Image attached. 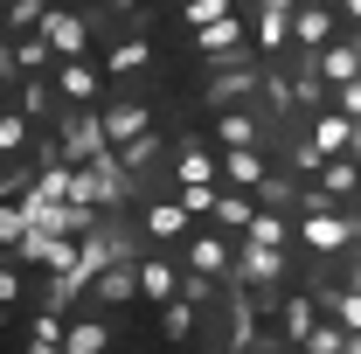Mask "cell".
I'll return each mask as SVG.
<instances>
[{
  "label": "cell",
  "mask_w": 361,
  "mask_h": 354,
  "mask_svg": "<svg viewBox=\"0 0 361 354\" xmlns=\"http://www.w3.org/2000/svg\"><path fill=\"white\" fill-rule=\"evenodd\" d=\"M299 354H355V334H348V326H341V319L326 312V319H319L313 334L299 341Z\"/></svg>",
  "instance_id": "484cf974"
},
{
  "label": "cell",
  "mask_w": 361,
  "mask_h": 354,
  "mask_svg": "<svg viewBox=\"0 0 361 354\" xmlns=\"http://www.w3.org/2000/svg\"><path fill=\"white\" fill-rule=\"evenodd\" d=\"M90 299L97 306H133L139 299V257H111V264L90 278Z\"/></svg>",
  "instance_id": "8992f818"
},
{
  "label": "cell",
  "mask_w": 361,
  "mask_h": 354,
  "mask_svg": "<svg viewBox=\"0 0 361 354\" xmlns=\"http://www.w3.org/2000/svg\"><path fill=\"white\" fill-rule=\"evenodd\" d=\"M0 118H7V104H0Z\"/></svg>",
  "instance_id": "f35d334b"
},
{
  "label": "cell",
  "mask_w": 361,
  "mask_h": 354,
  "mask_svg": "<svg viewBox=\"0 0 361 354\" xmlns=\"http://www.w3.org/2000/svg\"><path fill=\"white\" fill-rule=\"evenodd\" d=\"M313 146L334 160V153H355V118L348 111H319L313 118Z\"/></svg>",
  "instance_id": "44dd1931"
},
{
  "label": "cell",
  "mask_w": 361,
  "mask_h": 354,
  "mask_svg": "<svg viewBox=\"0 0 361 354\" xmlns=\"http://www.w3.org/2000/svg\"><path fill=\"white\" fill-rule=\"evenodd\" d=\"M188 42H195V56H209V63H236V56H250V42H243V14H223V21L195 28Z\"/></svg>",
  "instance_id": "277c9868"
},
{
  "label": "cell",
  "mask_w": 361,
  "mask_h": 354,
  "mask_svg": "<svg viewBox=\"0 0 361 354\" xmlns=\"http://www.w3.org/2000/svg\"><path fill=\"white\" fill-rule=\"evenodd\" d=\"M97 90H104V70L84 63V56H63L56 63V97L77 104V111H97Z\"/></svg>",
  "instance_id": "3957f363"
},
{
  "label": "cell",
  "mask_w": 361,
  "mask_h": 354,
  "mask_svg": "<svg viewBox=\"0 0 361 354\" xmlns=\"http://www.w3.org/2000/svg\"><path fill=\"white\" fill-rule=\"evenodd\" d=\"M292 42V14H278V7H257V49H285Z\"/></svg>",
  "instance_id": "f546056e"
},
{
  "label": "cell",
  "mask_w": 361,
  "mask_h": 354,
  "mask_svg": "<svg viewBox=\"0 0 361 354\" xmlns=\"http://www.w3.org/2000/svg\"><path fill=\"white\" fill-rule=\"evenodd\" d=\"M223 14H236V0H180L188 35H195V28H209V21H223Z\"/></svg>",
  "instance_id": "1f68e13d"
},
{
  "label": "cell",
  "mask_w": 361,
  "mask_h": 354,
  "mask_svg": "<svg viewBox=\"0 0 361 354\" xmlns=\"http://www.w3.org/2000/svg\"><path fill=\"white\" fill-rule=\"evenodd\" d=\"M0 63L28 84V77H49V70H56V49H49V35H21V42H7V56H0Z\"/></svg>",
  "instance_id": "2e32d148"
},
{
  "label": "cell",
  "mask_w": 361,
  "mask_h": 354,
  "mask_svg": "<svg viewBox=\"0 0 361 354\" xmlns=\"http://www.w3.org/2000/svg\"><path fill=\"white\" fill-rule=\"evenodd\" d=\"M334 7H341V14H348V21L361 28V0H334Z\"/></svg>",
  "instance_id": "d590c367"
},
{
  "label": "cell",
  "mask_w": 361,
  "mask_h": 354,
  "mask_svg": "<svg viewBox=\"0 0 361 354\" xmlns=\"http://www.w3.org/2000/svg\"><path fill=\"white\" fill-rule=\"evenodd\" d=\"M146 63H153V42H146V28H139V35H126V42H111L104 77H133V70H146Z\"/></svg>",
  "instance_id": "cb8c5ba5"
},
{
  "label": "cell",
  "mask_w": 361,
  "mask_h": 354,
  "mask_svg": "<svg viewBox=\"0 0 361 354\" xmlns=\"http://www.w3.org/2000/svg\"><path fill=\"white\" fill-rule=\"evenodd\" d=\"M319 319H326V312H319V299H313V292H292V299H285V306H278V334H285V341H292V348H299V341H306V334H313Z\"/></svg>",
  "instance_id": "ffe728a7"
},
{
  "label": "cell",
  "mask_w": 361,
  "mask_h": 354,
  "mask_svg": "<svg viewBox=\"0 0 361 354\" xmlns=\"http://www.w3.org/2000/svg\"><path fill=\"white\" fill-rule=\"evenodd\" d=\"M49 7H56V0H0V35H7V42H21V35H42Z\"/></svg>",
  "instance_id": "ac0fdd59"
},
{
  "label": "cell",
  "mask_w": 361,
  "mask_h": 354,
  "mask_svg": "<svg viewBox=\"0 0 361 354\" xmlns=\"http://www.w3.org/2000/svg\"><path fill=\"white\" fill-rule=\"evenodd\" d=\"M28 126H35V111L7 104V118H0V160H7V167L21 160V146H28Z\"/></svg>",
  "instance_id": "4316f807"
},
{
  "label": "cell",
  "mask_w": 361,
  "mask_h": 354,
  "mask_svg": "<svg viewBox=\"0 0 361 354\" xmlns=\"http://www.w3.org/2000/svg\"><path fill=\"white\" fill-rule=\"evenodd\" d=\"M14 354H35V348H28V341H21V348H14Z\"/></svg>",
  "instance_id": "74e56055"
},
{
  "label": "cell",
  "mask_w": 361,
  "mask_h": 354,
  "mask_svg": "<svg viewBox=\"0 0 361 354\" xmlns=\"http://www.w3.org/2000/svg\"><path fill=\"white\" fill-rule=\"evenodd\" d=\"M104 7H111V14H139L146 0H104Z\"/></svg>",
  "instance_id": "e575fe53"
},
{
  "label": "cell",
  "mask_w": 361,
  "mask_h": 354,
  "mask_svg": "<svg viewBox=\"0 0 361 354\" xmlns=\"http://www.w3.org/2000/svg\"><path fill=\"white\" fill-rule=\"evenodd\" d=\"M271 278H285V250H271V243H243V250H236V292L271 285Z\"/></svg>",
  "instance_id": "5bb4252c"
},
{
  "label": "cell",
  "mask_w": 361,
  "mask_h": 354,
  "mask_svg": "<svg viewBox=\"0 0 361 354\" xmlns=\"http://www.w3.org/2000/svg\"><path fill=\"white\" fill-rule=\"evenodd\" d=\"M180 299L209 306V299H216V278H202V271H188V264H180Z\"/></svg>",
  "instance_id": "836d02e7"
},
{
  "label": "cell",
  "mask_w": 361,
  "mask_h": 354,
  "mask_svg": "<svg viewBox=\"0 0 361 354\" xmlns=\"http://www.w3.org/2000/svg\"><path fill=\"white\" fill-rule=\"evenodd\" d=\"M42 35H49V49H56V63L63 56H84V42H90V14H77V7H49V21H42Z\"/></svg>",
  "instance_id": "52a82bcc"
},
{
  "label": "cell",
  "mask_w": 361,
  "mask_h": 354,
  "mask_svg": "<svg viewBox=\"0 0 361 354\" xmlns=\"http://www.w3.org/2000/svg\"><path fill=\"white\" fill-rule=\"evenodd\" d=\"M174 292H180V264L160 257V250H146V257H139V299H146V306H167Z\"/></svg>",
  "instance_id": "7c38bea8"
},
{
  "label": "cell",
  "mask_w": 361,
  "mask_h": 354,
  "mask_svg": "<svg viewBox=\"0 0 361 354\" xmlns=\"http://www.w3.org/2000/svg\"><path fill=\"white\" fill-rule=\"evenodd\" d=\"M257 111H243V104H229V111H216V153L223 146H257Z\"/></svg>",
  "instance_id": "7402d4cb"
},
{
  "label": "cell",
  "mask_w": 361,
  "mask_h": 354,
  "mask_svg": "<svg viewBox=\"0 0 361 354\" xmlns=\"http://www.w3.org/2000/svg\"><path fill=\"white\" fill-rule=\"evenodd\" d=\"M180 264L202 271V278H223V285H236V257H229L223 236H209V229H202V236L188 229V250H180Z\"/></svg>",
  "instance_id": "5b68a950"
},
{
  "label": "cell",
  "mask_w": 361,
  "mask_h": 354,
  "mask_svg": "<svg viewBox=\"0 0 361 354\" xmlns=\"http://www.w3.org/2000/svg\"><path fill=\"white\" fill-rule=\"evenodd\" d=\"M21 299H28V264L7 257V264H0V312H14Z\"/></svg>",
  "instance_id": "4dcf8cb0"
},
{
  "label": "cell",
  "mask_w": 361,
  "mask_h": 354,
  "mask_svg": "<svg viewBox=\"0 0 361 354\" xmlns=\"http://www.w3.org/2000/svg\"><path fill=\"white\" fill-rule=\"evenodd\" d=\"M271 181V160L257 146H223V188H243V195H257Z\"/></svg>",
  "instance_id": "8fae6325"
},
{
  "label": "cell",
  "mask_w": 361,
  "mask_h": 354,
  "mask_svg": "<svg viewBox=\"0 0 361 354\" xmlns=\"http://www.w3.org/2000/svg\"><path fill=\"white\" fill-rule=\"evenodd\" d=\"M236 7H243V0H236ZM250 7H257V0H250Z\"/></svg>",
  "instance_id": "ab89813d"
},
{
  "label": "cell",
  "mask_w": 361,
  "mask_h": 354,
  "mask_svg": "<svg viewBox=\"0 0 361 354\" xmlns=\"http://www.w3.org/2000/svg\"><path fill=\"white\" fill-rule=\"evenodd\" d=\"M139 222H146V243H188V229H195V216L180 202H153Z\"/></svg>",
  "instance_id": "d6986e66"
},
{
  "label": "cell",
  "mask_w": 361,
  "mask_h": 354,
  "mask_svg": "<svg viewBox=\"0 0 361 354\" xmlns=\"http://www.w3.org/2000/svg\"><path fill=\"white\" fill-rule=\"evenodd\" d=\"M250 216H257V202H250L243 188H223V195H216V222H223V229H250Z\"/></svg>",
  "instance_id": "83f0119b"
},
{
  "label": "cell",
  "mask_w": 361,
  "mask_h": 354,
  "mask_svg": "<svg viewBox=\"0 0 361 354\" xmlns=\"http://www.w3.org/2000/svg\"><path fill=\"white\" fill-rule=\"evenodd\" d=\"M111 354H118V348H111Z\"/></svg>",
  "instance_id": "b9f144b4"
},
{
  "label": "cell",
  "mask_w": 361,
  "mask_h": 354,
  "mask_svg": "<svg viewBox=\"0 0 361 354\" xmlns=\"http://www.w3.org/2000/svg\"><path fill=\"white\" fill-rule=\"evenodd\" d=\"M257 7H278V14H292V7H299V0H257Z\"/></svg>",
  "instance_id": "8d00e7d4"
},
{
  "label": "cell",
  "mask_w": 361,
  "mask_h": 354,
  "mask_svg": "<svg viewBox=\"0 0 361 354\" xmlns=\"http://www.w3.org/2000/svg\"><path fill=\"white\" fill-rule=\"evenodd\" d=\"M70 167H97V160H111V133H104V111H70V126H63V146H56Z\"/></svg>",
  "instance_id": "7a4b0ae2"
},
{
  "label": "cell",
  "mask_w": 361,
  "mask_h": 354,
  "mask_svg": "<svg viewBox=\"0 0 361 354\" xmlns=\"http://www.w3.org/2000/svg\"><path fill=\"white\" fill-rule=\"evenodd\" d=\"M174 181L180 188H216V181H223V153H209L202 139H188L174 153Z\"/></svg>",
  "instance_id": "4fadbf2b"
},
{
  "label": "cell",
  "mask_w": 361,
  "mask_h": 354,
  "mask_svg": "<svg viewBox=\"0 0 361 354\" xmlns=\"http://www.w3.org/2000/svg\"><path fill=\"white\" fill-rule=\"evenodd\" d=\"M111 319H97V312H70V326H63V354H111Z\"/></svg>",
  "instance_id": "9a60e30c"
},
{
  "label": "cell",
  "mask_w": 361,
  "mask_h": 354,
  "mask_svg": "<svg viewBox=\"0 0 361 354\" xmlns=\"http://www.w3.org/2000/svg\"><path fill=\"white\" fill-rule=\"evenodd\" d=\"M243 243H271V250H285V243H292V229H285V216L257 209V216H250V229H243Z\"/></svg>",
  "instance_id": "f1b7e54d"
},
{
  "label": "cell",
  "mask_w": 361,
  "mask_h": 354,
  "mask_svg": "<svg viewBox=\"0 0 361 354\" xmlns=\"http://www.w3.org/2000/svg\"><path fill=\"white\" fill-rule=\"evenodd\" d=\"M250 90H257V70H243V63H236V70H223V77L209 84V104H216V111H229V104H250Z\"/></svg>",
  "instance_id": "d4e9b609"
},
{
  "label": "cell",
  "mask_w": 361,
  "mask_h": 354,
  "mask_svg": "<svg viewBox=\"0 0 361 354\" xmlns=\"http://www.w3.org/2000/svg\"><path fill=\"white\" fill-rule=\"evenodd\" d=\"M104 111V133H111V146H133V139L153 133V111L139 104V97H111V104H97Z\"/></svg>",
  "instance_id": "9c48e42d"
},
{
  "label": "cell",
  "mask_w": 361,
  "mask_h": 354,
  "mask_svg": "<svg viewBox=\"0 0 361 354\" xmlns=\"http://www.w3.org/2000/svg\"><path fill=\"white\" fill-rule=\"evenodd\" d=\"M216 195H223V188H180L174 202H180V209H188L195 222H202V216H216Z\"/></svg>",
  "instance_id": "d6a6232c"
},
{
  "label": "cell",
  "mask_w": 361,
  "mask_h": 354,
  "mask_svg": "<svg viewBox=\"0 0 361 354\" xmlns=\"http://www.w3.org/2000/svg\"><path fill=\"white\" fill-rule=\"evenodd\" d=\"M313 70H319V84H326V90L355 84V77H361V42H326L313 56Z\"/></svg>",
  "instance_id": "e0dca14e"
},
{
  "label": "cell",
  "mask_w": 361,
  "mask_h": 354,
  "mask_svg": "<svg viewBox=\"0 0 361 354\" xmlns=\"http://www.w3.org/2000/svg\"><path fill=\"white\" fill-rule=\"evenodd\" d=\"M313 195H319V202H355V195H361V160H355V153H334V160L313 174Z\"/></svg>",
  "instance_id": "30bf717a"
},
{
  "label": "cell",
  "mask_w": 361,
  "mask_h": 354,
  "mask_svg": "<svg viewBox=\"0 0 361 354\" xmlns=\"http://www.w3.org/2000/svg\"><path fill=\"white\" fill-rule=\"evenodd\" d=\"M0 56H7V49H0Z\"/></svg>",
  "instance_id": "60d3db41"
},
{
  "label": "cell",
  "mask_w": 361,
  "mask_h": 354,
  "mask_svg": "<svg viewBox=\"0 0 361 354\" xmlns=\"http://www.w3.org/2000/svg\"><path fill=\"white\" fill-rule=\"evenodd\" d=\"M299 236H306L313 257H341V250H361V216H341L334 202L306 195V222H299Z\"/></svg>",
  "instance_id": "6da1fadb"
},
{
  "label": "cell",
  "mask_w": 361,
  "mask_h": 354,
  "mask_svg": "<svg viewBox=\"0 0 361 354\" xmlns=\"http://www.w3.org/2000/svg\"><path fill=\"white\" fill-rule=\"evenodd\" d=\"M292 42H299V56H319L334 42V7L326 0H299L292 7Z\"/></svg>",
  "instance_id": "ba28073f"
},
{
  "label": "cell",
  "mask_w": 361,
  "mask_h": 354,
  "mask_svg": "<svg viewBox=\"0 0 361 354\" xmlns=\"http://www.w3.org/2000/svg\"><path fill=\"white\" fill-rule=\"evenodd\" d=\"M195 312H202V306L180 299V292L160 306V341H167V348H188V341H195Z\"/></svg>",
  "instance_id": "603a6c76"
}]
</instances>
